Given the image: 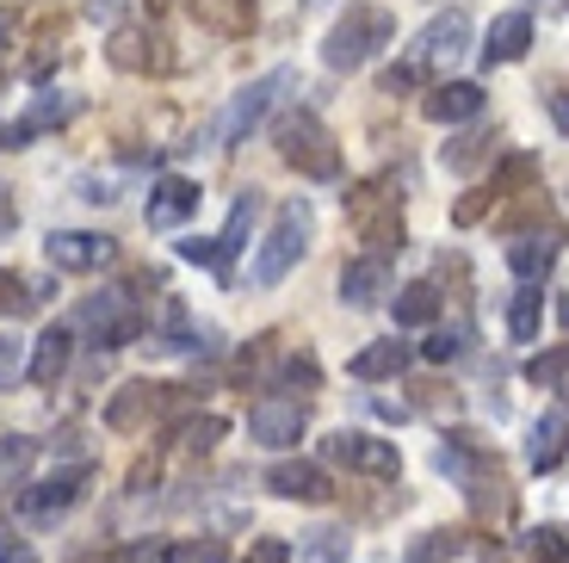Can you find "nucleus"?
<instances>
[{"mask_svg":"<svg viewBox=\"0 0 569 563\" xmlns=\"http://www.w3.org/2000/svg\"><path fill=\"white\" fill-rule=\"evenodd\" d=\"M390 38H397V13H385V7L359 0V7H347V13H341V26L328 31L322 62H328V69H341V75H353V69H366V62L378 57Z\"/></svg>","mask_w":569,"mask_h":563,"instance_id":"obj_1","label":"nucleus"},{"mask_svg":"<svg viewBox=\"0 0 569 563\" xmlns=\"http://www.w3.org/2000/svg\"><path fill=\"white\" fill-rule=\"evenodd\" d=\"M272 142H279V161H291V168L310 174V180H335V174H341V149H335L328 125L316 112H303V106L272 125Z\"/></svg>","mask_w":569,"mask_h":563,"instance_id":"obj_2","label":"nucleus"},{"mask_svg":"<svg viewBox=\"0 0 569 563\" xmlns=\"http://www.w3.org/2000/svg\"><path fill=\"white\" fill-rule=\"evenodd\" d=\"M310 229H316V217H310V205H303V198L279 205V217H272V229H267V241H260L254 273H248V279H254V285H279L284 273L303 260V248H310Z\"/></svg>","mask_w":569,"mask_h":563,"instance_id":"obj_3","label":"nucleus"},{"mask_svg":"<svg viewBox=\"0 0 569 563\" xmlns=\"http://www.w3.org/2000/svg\"><path fill=\"white\" fill-rule=\"evenodd\" d=\"M74 323L93 335V347H130V340L142 335L137 292H130V285H106V292H93L81 304V316H74Z\"/></svg>","mask_w":569,"mask_h":563,"instance_id":"obj_4","label":"nucleus"},{"mask_svg":"<svg viewBox=\"0 0 569 563\" xmlns=\"http://www.w3.org/2000/svg\"><path fill=\"white\" fill-rule=\"evenodd\" d=\"M291 87H298V75H291V69H267L260 81H248L242 93L223 106V118H217V142H223V149H236V142H242L248 130H254L260 118H267L284 93H291Z\"/></svg>","mask_w":569,"mask_h":563,"instance_id":"obj_5","label":"nucleus"},{"mask_svg":"<svg viewBox=\"0 0 569 563\" xmlns=\"http://www.w3.org/2000/svg\"><path fill=\"white\" fill-rule=\"evenodd\" d=\"M43 260H50L57 273H100V267L118 260V241L100 236V229H50Z\"/></svg>","mask_w":569,"mask_h":563,"instance_id":"obj_6","label":"nucleus"},{"mask_svg":"<svg viewBox=\"0 0 569 563\" xmlns=\"http://www.w3.org/2000/svg\"><path fill=\"white\" fill-rule=\"evenodd\" d=\"M303 427H310V408L298 403V396H260L254 408H248V439L254 446H298Z\"/></svg>","mask_w":569,"mask_h":563,"instance_id":"obj_7","label":"nucleus"},{"mask_svg":"<svg viewBox=\"0 0 569 563\" xmlns=\"http://www.w3.org/2000/svg\"><path fill=\"white\" fill-rule=\"evenodd\" d=\"M87 483H93V465H69L43 483H26V490H19V514H26V521H57V514H69V507L81 502Z\"/></svg>","mask_w":569,"mask_h":563,"instance_id":"obj_8","label":"nucleus"},{"mask_svg":"<svg viewBox=\"0 0 569 563\" xmlns=\"http://www.w3.org/2000/svg\"><path fill=\"white\" fill-rule=\"evenodd\" d=\"M267 490L279 495V502H328L335 495V477H328L316 458H279V465L267 471Z\"/></svg>","mask_w":569,"mask_h":563,"instance_id":"obj_9","label":"nucleus"},{"mask_svg":"<svg viewBox=\"0 0 569 563\" xmlns=\"http://www.w3.org/2000/svg\"><path fill=\"white\" fill-rule=\"evenodd\" d=\"M322 452L335 458V465H347V471H366V477H397L402 471L397 446H390V439H371V434H335Z\"/></svg>","mask_w":569,"mask_h":563,"instance_id":"obj_10","label":"nucleus"},{"mask_svg":"<svg viewBox=\"0 0 569 563\" xmlns=\"http://www.w3.org/2000/svg\"><path fill=\"white\" fill-rule=\"evenodd\" d=\"M168 403V384H149V378H130L112 391V403H106V427L112 434H137V427H149V415Z\"/></svg>","mask_w":569,"mask_h":563,"instance_id":"obj_11","label":"nucleus"},{"mask_svg":"<svg viewBox=\"0 0 569 563\" xmlns=\"http://www.w3.org/2000/svg\"><path fill=\"white\" fill-rule=\"evenodd\" d=\"M465 43H470V19L452 7V13H440L433 26L421 31V38H415L409 62H415V69H440V62H458V57H465Z\"/></svg>","mask_w":569,"mask_h":563,"instance_id":"obj_12","label":"nucleus"},{"mask_svg":"<svg viewBox=\"0 0 569 563\" xmlns=\"http://www.w3.org/2000/svg\"><path fill=\"white\" fill-rule=\"evenodd\" d=\"M483 99L489 93L477 81H440L421 99V112L433 118V125H470V118H483Z\"/></svg>","mask_w":569,"mask_h":563,"instance_id":"obj_13","label":"nucleus"},{"mask_svg":"<svg viewBox=\"0 0 569 563\" xmlns=\"http://www.w3.org/2000/svg\"><path fill=\"white\" fill-rule=\"evenodd\" d=\"M192 211H199V186L186 180V174L156 180V192H149V229H173V224H186Z\"/></svg>","mask_w":569,"mask_h":563,"instance_id":"obj_14","label":"nucleus"},{"mask_svg":"<svg viewBox=\"0 0 569 563\" xmlns=\"http://www.w3.org/2000/svg\"><path fill=\"white\" fill-rule=\"evenodd\" d=\"M106 57H112V69H130V75H149V69H168V50H161L156 31H112V43H106Z\"/></svg>","mask_w":569,"mask_h":563,"instance_id":"obj_15","label":"nucleus"},{"mask_svg":"<svg viewBox=\"0 0 569 563\" xmlns=\"http://www.w3.org/2000/svg\"><path fill=\"white\" fill-rule=\"evenodd\" d=\"M69 359H74V335H69V328H43V335L31 340L26 378H31V384H43V391H50V384H57L62 372H69Z\"/></svg>","mask_w":569,"mask_h":563,"instance_id":"obj_16","label":"nucleus"},{"mask_svg":"<svg viewBox=\"0 0 569 563\" xmlns=\"http://www.w3.org/2000/svg\"><path fill=\"white\" fill-rule=\"evenodd\" d=\"M385 292H390V260H385V254H359L353 267L341 273V297L353 304V310H366V304H378Z\"/></svg>","mask_w":569,"mask_h":563,"instance_id":"obj_17","label":"nucleus"},{"mask_svg":"<svg viewBox=\"0 0 569 563\" xmlns=\"http://www.w3.org/2000/svg\"><path fill=\"white\" fill-rule=\"evenodd\" d=\"M508 267H513V279L539 285L545 273L557 267V236H545V229H527V236H513V241H508Z\"/></svg>","mask_w":569,"mask_h":563,"instance_id":"obj_18","label":"nucleus"},{"mask_svg":"<svg viewBox=\"0 0 569 563\" xmlns=\"http://www.w3.org/2000/svg\"><path fill=\"white\" fill-rule=\"evenodd\" d=\"M569 452V415L563 408H551V415H539L532 422V439H527V465L532 471H557Z\"/></svg>","mask_w":569,"mask_h":563,"instance_id":"obj_19","label":"nucleus"},{"mask_svg":"<svg viewBox=\"0 0 569 563\" xmlns=\"http://www.w3.org/2000/svg\"><path fill=\"white\" fill-rule=\"evenodd\" d=\"M192 7V19H199L204 31H217V38H242L248 26H254V0H186Z\"/></svg>","mask_w":569,"mask_h":563,"instance_id":"obj_20","label":"nucleus"},{"mask_svg":"<svg viewBox=\"0 0 569 563\" xmlns=\"http://www.w3.org/2000/svg\"><path fill=\"white\" fill-rule=\"evenodd\" d=\"M532 50V19L527 13H501L489 26V43H483V62H520Z\"/></svg>","mask_w":569,"mask_h":563,"instance_id":"obj_21","label":"nucleus"},{"mask_svg":"<svg viewBox=\"0 0 569 563\" xmlns=\"http://www.w3.org/2000/svg\"><path fill=\"white\" fill-rule=\"evenodd\" d=\"M409 366V347L402 340H371L366 353H353L347 359V372H353L359 384H378V378H397V372Z\"/></svg>","mask_w":569,"mask_h":563,"instance_id":"obj_22","label":"nucleus"},{"mask_svg":"<svg viewBox=\"0 0 569 563\" xmlns=\"http://www.w3.org/2000/svg\"><path fill=\"white\" fill-rule=\"evenodd\" d=\"M254 217H260V198L254 192H242L236 205H229V224H223V236H217V273L229 279V260L242 254V241H248V229H254Z\"/></svg>","mask_w":569,"mask_h":563,"instance_id":"obj_23","label":"nucleus"},{"mask_svg":"<svg viewBox=\"0 0 569 563\" xmlns=\"http://www.w3.org/2000/svg\"><path fill=\"white\" fill-rule=\"evenodd\" d=\"M390 310H397V328H427L433 316H440V292L427 279H415V285H402L397 297H390Z\"/></svg>","mask_w":569,"mask_h":563,"instance_id":"obj_24","label":"nucleus"},{"mask_svg":"<svg viewBox=\"0 0 569 563\" xmlns=\"http://www.w3.org/2000/svg\"><path fill=\"white\" fill-rule=\"evenodd\" d=\"M31 465H38V439H31V434H7V439H0V483H26Z\"/></svg>","mask_w":569,"mask_h":563,"instance_id":"obj_25","label":"nucleus"},{"mask_svg":"<svg viewBox=\"0 0 569 563\" xmlns=\"http://www.w3.org/2000/svg\"><path fill=\"white\" fill-rule=\"evenodd\" d=\"M69 112H74V99L43 93V99H31V112L19 118V130H26V137H38V130H50V125H69Z\"/></svg>","mask_w":569,"mask_h":563,"instance_id":"obj_26","label":"nucleus"},{"mask_svg":"<svg viewBox=\"0 0 569 563\" xmlns=\"http://www.w3.org/2000/svg\"><path fill=\"white\" fill-rule=\"evenodd\" d=\"M223 434H229L223 415H192V422H180V446H186V452H211Z\"/></svg>","mask_w":569,"mask_h":563,"instance_id":"obj_27","label":"nucleus"},{"mask_svg":"<svg viewBox=\"0 0 569 563\" xmlns=\"http://www.w3.org/2000/svg\"><path fill=\"white\" fill-rule=\"evenodd\" d=\"M527 378L545 384V391H557V384L569 378V340H557L551 353H539V359H527Z\"/></svg>","mask_w":569,"mask_h":563,"instance_id":"obj_28","label":"nucleus"},{"mask_svg":"<svg viewBox=\"0 0 569 563\" xmlns=\"http://www.w3.org/2000/svg\"><path fill=\"white\" fill-rule=\"evenodd\" d=\"M458 557H465V533H427L409 551V563H458Z\"/></svg>","mask_w":569,"mask_h":563,"instance_id":"obj_29","label":"nucleus"},{"mask_svg":"<svg viewBox=\"0 0 569 563\" xmlns=\"http://www.w3.org/2000/svg\"><path fill=\"white\" fill-rule=\"evenodd\" d=\"M539 310H545V292H520V297H513V310H508V335L513 340H532V335H539Z\"/></svg>","mask_w":569,"mask_h":563,"instance_id":"obj_30","label":"nucleus"},{"mask_svg":"<svg viewBox=\"0 0 569 563\" xmlns=\"http://www.w3.org/2000/svg\"><path fill=\"white\" fill-rule=\"evenodd\" d=\"M31 304H38V292H26V279H19V273L0 267V316H26Z\"/></svg>","mask_w":569,"mask_h":563,"instance_id":"obj_31","label":"nucleus"},{"mask_svg":"<svg viewBox=\"0 0 569 563\" xmlns=\"http://www.w3.org/2000/svg\"><path fill=\"white\" fill-rule=\"evenodd\" d=\"M173 563H229V545L223 539H186V545H173Z\"/></svg>","mask_w":569,"mask_h":563,"instance_id":"obj_32","label":"nucleus"},{"mask_svg":"<svg viewBox=\"0 0 569 563\" xmlns=\"http://www.w3.org/2000/svg\"><path fill=\"white\" fill-rule=\"evenodd\" d=\"M489 142H496V137H477V130H470V137H458L452 149H446V161H452L458 174H470V168H477V161L489 156Z\"/></svg>","mask_w":569,"mask_h":563,"instance_id":"obj_33","label":"nucleus"},{"mask_svg":"<svg viewBox=\"0 0 569 563\" xmlns=\"http://www.w3.org/2000/svg\"><path fill=\"white\" fill-rule=\"evenodd\" d=\"M13 378H26V340L0 335V391H7Z\"/></svg>","mask_w":569,"mask_h":563,"instance_id":"obj_34","label":"nucleus"},{"mask_svg":"<svg viewBox=\"0 0 569 563\" xmlns=\"http://www.w3.org/2000/svg\"><path fill=\"white\" fill-rule=\"evenodd\" d=\"M458 353H465V335H458V328H440L433 340H421V359H433V366H446Z\"/></svg>","mask_w":569,"mask_h":563,"instance_id":"obj_35","label":"nucleus"},{"mask_svg":"<svg viewBox=\"0 0 569 563\" xmlns=\"http://www.w3.org/2000/svg\"><path fill=\"white\" fill-rule=\"evenodd\" d=\"M118 563H173V545H168V539H137Z\"/></svg>","mask_w":569,"mask_h":563,"instance_id":"obj_36","label":"nucleus"},{"mask_svg":"<svg viewBox=\"0 0 569 563\" xmlns=\"http://www.w3.org/2000/svg\"><path fill=\"white\" fill-rule=\"evenodd\" d=\"M532 557L569 563V545H563V533H557V526H539V533H532Z\"/></svg>","mask_w":569,"mask_h":563,"instance_id":"obj_37","label":"nucleus"},{"mask_svg":"<svg viewBox=\"0 0 569 563\" xmlns=\"http://www.w3.org/2000/svg\"><path fill=\"white\" fill-rule=\"evenodd\" d=\"M248 563H291V545H284V539H254V545H248Z\"/></svg>","mask_w":569,"mask_h":563,"instance_id":"obj_38","label":"nucleus"},{"mask_svg":"<svg viewBox=\"0 0 569 563\" xmlns=\"http://www.w3.org/2000/svg\"><path fill=\"white\" fill-rule=\"evenodd\" d=\"M180 260H192V267H217V241H211V236L180 241Z\"/></svg>","mask_w":569,"mask_h":563,"instance_id":"obj_39","label":"nucleus"},{"mask_svg":"<svg viewBox=\"0 0 569 563\" xmlns=\"http://www.w3.org/2000/svg\"><path fill=\"white\" fill-rule=\"evenodd\" d=\"M551 125L569 137V93H557V99H551Z\"/></svg>","mask_w":569,"mask_h":563,"instance_id":"obj_40","label":"nucleus"},{"mask_svg":"<svg viewBox=\"0 0 569 563\" xmlns=\"http://www.w3.org/2000/svg\"><path fill=\"white\" fill-rule=\"evenodd\" d=\"M19 224V205H13V198H7V192H0V236H7V229H13Z\"/></svg>","mask_w":569,"mask_h":563,"instance_id":"obj_41","label":"nucleus"},{"mask_svg":"<svg viewBox=\"0 0 569 563\" xmlns=\"http://www.w3.org/2000/svg\"><path fill=\"white\" fill-rule=\"evenodd\" d=\"M0 563H38V557H31V545H0Z\"/></svg>","mask_w":569,"mask_h":563,"instance_id":"obj_42","label":"nucleus"},{"mask_svg":"<svg viewBox=\"0 0 569 563\" xmlns=\"http://www.w3.org/2000/svg\"><path fill=\"white\" fill-rule=\"evenodd\" d=\"M0 149H26V130H19V125H0Z\"/></svg>","mask_w":569,"mask_h":563,"instance_id":"obj_43","label":"nucleus"},{"mask_svg":"<svg viewBox=\"0 0 569 563\" xmlns=\"http://www.w3.org/2000/svg\"><path fill=\"white\" fill-rule=\"evenodd\" d=\"M87 13H93V19H118V0H87Z\"/></svg>","mask_w":569,"mask_h":563,"instance_id":"obj_44","label":"nucleus"},{"mask_svg":"<svg viewBox=\"0 0 569 563\" xmlns=\"http://www.w3.org/2000/svg\"><path fill=\"white\" fill-rule=\"evenodd\" d=\"M7 38H13V19H7V13H0V43H7Z\"/></svg>","mask_w":569,"mask_h":563,"instance_id":"obj_45","label":"nucleus"},{"mask_svg":"<svg viewBox=\"0 0 569 563\" xmlns=\"http://www.w3.org/2000/svg\"><path fill=\"white\" fill-rule=\"evenodd\" d=\"M557 391H563V396H569V378H563V384H557Z\"/></svg>","mask_w":569,"mask_h":563,"instance_id":"obj_46","label":"nucleus"}]
</instances>
